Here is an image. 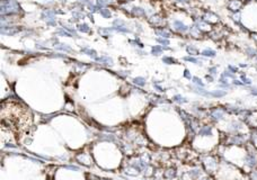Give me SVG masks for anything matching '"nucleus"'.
Here are the masks:
<instances>
[{"label":"nucleus","mask_w":257,"mask_h":180,"mask_svg":"<svg viewBox=\"0 0 257 180\" xmlns=\"http://www.w3.org/2000/svg\"><path fill=\"white\" fill-rule=\"evenodd\" d=\"M19 7L17 5L16 1L14 0H4L1 5V14L6 15V14H14L16 11H18Z\"/></svg>","instance_id":"nucleus-1"},{"label":"nucleus","mask_w":257,"mask_h":180,"mask_svg":"<svg viewBox=\"0 0 257 180\" xmlns=\"http://www.w3.org/2000/svg\"><path fill=\"white\" fill-rule=\"evenodd\" d=\"M240 6H241L240 0H231L229 2L230 10H233V11H237L238 9H240Z\"/></svg>","instance_id":"nucleus-2"},{"label":"nucleus","mask_w":257,"mask_h":180,"mask_svg":"<svg viewBox=\"0 0 257 180\" xmlns=\"http://www.w3.org/2000/svg\"><path fill=\"white\" fill-rule=\"evenodd\" d=\"M96 61L101 62L103 64H106V65H113V60L111 58H107V56H101V58H97Z\"/></svg>","instance_id":"nucleus-3"},{"label":"nucleus","mask_w":257,"mask_h":180,"mask_svg":"<svg viewBox=\"0 0 257 180\" xmlns=\"http://www.w3.org/2000/svg\"><path fill=\"white\" fill-rule=\"evenodd\" d=\"M174 26H175V28L177 30H179V32H185V30H187V27L179 20H176L175 22H174Z\"/></svg>","instance_id":"nucleus-4"},{"label":"nucleus","mask_w":257,"mask_h":180,"mask_svg":"<svg viewBox=\"0 0 257 180\" xmlns=\"http://www.w3.org/2000/svg\"><path fill=\"white\" fill-rule=\"evenodd\" d=\"M81 52H84V53H86L87 55L91 56V58H93L94 60H96V59H97V54H96V52H95L94 50H90V49H87V47H84V49H81Z\"/></svg>","instance_id":"nucleus-5"},{"label":"nucleus","mask_w":257,"mask_h":180,"mask_svg":"<svg viewBox=\"0 0 257 180\" xmlns=\"http://www.w3.org/2000/svg\"><path fill=\"white\" fill-rule=\"evenodd\" d=\"M215 51H213V50H204L203 52H202V55H204V56H209V58H214L215 56Z\"/></svg>","instance_id":"nucleus-6"},{"label":"nucleus","mask_w":257,"mask_h":180,"mask_svg":"<svg viewBox=\"0 0 257 180\" xmlns=\"http://www.w3.org/2000/svg\"><path fill=\"white\" fill-rule=\"evenodd\" d=\"M134 83L135 84H138V86H144L145 84V79L144 78H142V77H136V78H134Z\"/></svg>","instance_id":"nucleus-7"},{"label":"nucleus","mask_w":257,"mask_h":180,"mask_svg":"<svg viewBox=\"0 0 257 180\" xmlns=\"http://www.w3.org/2000/svg\"><path fill=\"white\" fill-rule=\"evenodd\" d=\"M78 29L82 33H88L90 30V28L87 24H80V25H78Z\"/></svg>","instance_id":"nucleus-8"},{"label":"nucleus","mask_w":257,"mask_h":180,"mask_svg":"<svg viewBox=\"0 0 257 180\" xmlns=\"http://www.w3.org/2000/svg\"><path fill=\"white\" fill-rule=\"evenodd\" d=\"M99 13H101V15L104 17V18H110L111 17V13L108 9H104V8H102L101 10H99Z\"/></svg>","instance_id":"nucleus-9"},{"label":"nucleus","mask_w":257,"mask_h":180,"mask_svg":"<svg viewBox=\"0 0 257 180\" xmlns=\"http://www.w3.org/2000/svg\"><path fill=\"white\" fill-rule=\"evenodd\" d=\"M113 29L118 30V32H123V33H128V32H130V29H128V28H126L125 26H114Z\"/></svg>","instance_id":"nucleus-10"},{"label":"nucleus","mask_w":257,"mask_h":180,"mask_svg":"<svg viewBox=\"0 0 257 180\" xmlns=\"http://www.w3.org/2000/svg\"><path fill=\"white\" fill-rule=\"evenodd\" d=\"M156 34H157V35H160L162 38H168V37H170L169 33H167V32H164V30H157V32H156Z\"/></svg>","instance_id":"nucleus-11"},{"label":"nucleus","mask_w":257,"mask_h":180,"mask_svg":"<svg viewBox=\"0 0 257 180\" xmlns=\"http://www.w3.org/2000/svg\"><path fill=\"white\" fill-rule=\"evenodd\" d=\"M164 63H167V64H173V63H176V60H174L173 58H169V56H165L162 59Z\"/></svg>","instance_id":"nucleus-12"},{"label":"nucleus","mask_w":257,"mask_h":180,"mask_svg":"<svg viewBox=\"0 0 257 180\" xmlns=\"http://www.w3.org/2000/svg\"><path fill=\"white\" fill-rule=\"evenodd\" d=\"M161 51H162V47L161 46H158V45H156V46L152 47V53H153V54H156V55L160 54Z\"/></svg>","instance_id":"nucleus-13"},{"label":"nucleus","mask_w":257,"mask_h":180,"mask_svg":"<svg viewBox=\"0 0 257 180\" xmlns=\"http://www.w3.org/2000/svg\"><path fill=\"white\" fill-rule=\"evenodd\" d=\"M58 49L59 50H62V51H65V52H71V49L69 46H67L65 44H60L58 45Z\"/></svg>","instance_id":"nucleus-14"},{"label":"nucleus","mask_w":257,"mask_h":180,"mask_svg":"<svg viewBox=\"0 0 257 180\" xmlns=\"http://www.w3.org/2000/svg\"><path fill=\"white\" fill-rule=\"evenodd\" d=\"M192 80H193V82H194V83H195V84H197V86H200V87H203V86H204V83L201 81V79H199L197 77H193Z\"/></svg>","instance_id":"nucleus-15"},{"label":"nucleus","mask_w":257,"mask_h":180,"mask_svg":"<svg viewBox=\"0 0 257 180\" xmlns=\"http://www.w3.org/2000/svg\"><path fill=\"white\" fill-rule=\"evenodd\" d=\"M185 61H188V62H192V63H195V64H199V60L195 58H191V56H186V58H184Z\"/></svg>","instance_id":"nucleus-16"},{"label":"nucleus","mask_w":257,"mask_h":180,"mask_svg":"<svg viewBox=\"0 0 257 180\" xmlns=\"http://www.w3.org/2000/svg\"><path fill=\"white\" fill-rule=\"evenodd\" d=\"M187 52L191 53L192 55H196V54H197V50H196L195 47H193V46H188L187 47Z\"/></svg>","instance_id":"nucleus-17"},{"label":"nucleus","mask_w":257,"mask_h":180,"mask_svg":"<svg viewBox=\"0 0 257 180\" xmlns=\"http://www.w3.org/2000/svg\"><path fill=\"white\" fill-rule=\"evenodd\" d=\"M58 33L60 34V35H63V36H68V37H71V33H70V32H65L64 28H63V29H60Z\"/></svg>","instance_id":"nucleus-18"},{"label":"nucleus","mask_w":257,"mask_h":180,"mask_svg":"<svg viewBox=\"0 0 257 180\" xmlns=\"http://www.w3.org/2000/svg\"><path fill=\"white\" fill-rule=\"evenodd\" d=\"M133 13L135 14V15H144V11H143V9H141V8H134Z\"/></svg>","instance_id":"nucleus-19"},{"label":"nucleus","mask_w":257,"mask_h":180,"mask_svg":"<svg viewBox=\"0 0 257 180\" xmlns=\"http://www.w3.org/2000/svg\"><path fill=\"white\" fill-rule=\"evenodd\" d=\"M157 41H158L159 43L164 44V45H169V41L166 39V38H157Z\"/></svg>","instance_id":"nucleus-20"},{"label":"nucleus","mask_w":257,"mask_h":180,"mask_svg":"<svg viewBox=\"0 0 257 180\" xmlns=\"http://www.w3.org/2000/svg\"><path fill=\"white\" fill-rule=\"evenodd\" d=\"M184 77H185V78H187V79H190V80H191V79H193L188 70H185V71H184Z\"/></svg>","instance_id":"nucleus-21"},{"label":"nucleus","mask_w":257,"mask_h":180,"mask_svg":"<svg viewBox=\"0 0 257 180\" xmlns=\"http://www.w3.org/2000/svg\"><path fill=\"white\" fill-rule=\"evenodd\" d=\"M213 95L214 96H218V97H221V96H224L225 95V92L224 91H215V92H213Z\"/></svg>","instance_id":"nucleus-22"},{"label":"nucleus","mask_w":257,"mask_h":180,"mask_svg":"<svg viewBox=\"0 0 257 180\" xmlns=\"http://www.w3.org/2000/svg\"><path fill=\"white\" fill-rule=\"evenodd\" d=\"M209 72L211 73V74H215V73H216V68H210Z\"/></svg>","instance_id":"nucleus-23"}]
</instances>
